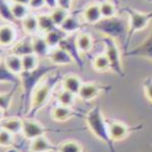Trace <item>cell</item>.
I'll use <instances>...</instances> for the list:
<instances>
[{
    "instance_id": "6da1fadb",
    "label": "cell",
    "mask_w": 152,
    "mask_h": 152,
    "mask_svg": "<svg viewBox=\"0 0 152 152\" xmlns=\"http://www.w3.org/2000/svg\"><path fill=\"white\" fill-rule=\"evenodd\" d=\"M57 71V66L54 64H40L39 67L31 72L24 71L20 75V87H22V99H20V111L26 116L30 110L32 97L35 90L44 78L51 72Z\"/></svg>"
},
{
    "instance_id": "7a4b0ae2",
    "label": "cell",
    "mask_w": 152,
    "mask_h": 152,
    "mask_svg": "<svg viewBox=\"0 0 152 152\" xmlns=\"http://www.w3.org/2000/svg\"><path fill=\"white\" fill-rule=\"evenodd\" d=\"M62 79H64V76L59 71L51 72L46 78H44V80L39 84L33 94L31 107L26 118H35L37 113L42 110L50 101L56 86L58 85L59 82L62 81Z\"/></svg>"
},
{
    "instance_id": "3957f363",
    "label": "cell",
    "mask_w": 152,
    "mask_h": 152,
    "mask_svg": "<svg viewBox=\"0 0 152 152\" xmlns=\"http://www.w3.org/2000/svg\"><path fill=\"white\" fill-rule=\"evenodd\" d=\"M85 121L87 127L93 135L107 145L109 152H115L113 146V140L111 139L108 130L107 120L103 115L101 105L99 103L89 110L85 115Z\"/></svg>"
},
{
    "instance_id": "277c9868",
    "label": "cell",
    "mask_w": 152,
    "mask_h": 152,
    "mask_svg": "<svg viewBox=\"0 0 152 152\" xmlns=\"http://www.w3.org/2000/svg\"><path fill=\"white\" fill-rule=\"evenodd\" d=\"M95 31L103 35L104 37H110L113 39H124V43L129 33V18L121 16L103 18L93 25Z\"/></svg>"
},
{
    "instance_id": "5b68a950",
    "label": "cell",
    "mask_w": 152,
    "mask_h": 152,
    "mask_svg": "<svg viewBox=\"0 0 152 152\" xmlns=\"http://www.w3.org/2000/svg\"><path fill=\"white\" fill-rule=\"evenodd\" d=\"M124 11L127 13L129 18V33L125 43H124L125 51H127L128 45L130 43L131 39L133 38V36L137 32H140L145 29L152 20V12H141V11H138L136 9L131 7H125Z\"/></svg>"
},
{
    "instance_id": "8992f818",
    "label": "cell",
    "mask_w": 152,
    "mask_h": 152,
    "mask_svg": "<svg viewBox=\"0 0 152 152\" xmlns=\"http://www.w3.org/2000/svg\"><path fill=\"white\" fill-rule=\"evenodd\" d=\"M100 41L103 43L104 46V54L107 56L109 62H110V71L120 78H125V72H124L123 64H121V54L118 48L115 39L110 37H102Z\"/></svg>"
},
{
    "instance_id": "52a82bcc",
    "label": "cell",
    "mask_w": 152,
    "mask_h": 152,
    "mask_svg": "<svg viewBox=\"0 0 152 152\" xmlns=\"http://www.w3.org/2000/svg\"><path fill=\"white\" fill-rule=\"evenodd\" d=\"M66 130H58V129H51L43 126L41 123L37 121L35 118H23V133L22 135L25 139L32 141V140L39 138L41 136H45L47 133H60L65 132Z\"/></svg>"
},
{
    "instance_id": "ba28073f",
    "label": "cell",
    "mask_w": 152,
    "mask_h": 152,
    "mask_svg": "<svg viewBox=\"0 0 152 152\" xmlns=\"http://www.w3.org/2000/svg\"><path fill=\"white\" fill-rule=\"evenodd\" d=\"M107 124H108L109 134H110V137L113 140V142L121 141V140L126 139L132 132H136V131H140L143 129L142 125L137 126V127H130L123 121L114 120H107Z\"/></svg>"
},
{
    "instance_id": "9c48e42d",
    "label": "cell",
    "mask_w": 152,
    "mask_h": 152,
    "mask_svg": "<svg viewBox=\"0 0 152 152\" xmlns=\"http://www.w3.org/2000/svg\"><path fill=\"white\" fill-rule=\"evenodd\" d=\"M110 89L111 87H109V86L99 85L98 83H94V82H88V83H83L78 96L80 97L81 100L88 102L95 99L100 94V92H102V91L108 92Z\"/></svg>"
},
{
    "instance_id": "30bf717a",
    "label": "cell",
    "mask_w": 152,
    "mask_h": 152,
    "mask_svg": "<svg viewBox=\"0 0 152 152\" xmlns=\"http://www.w3.org/2000/svg\"><path fill=\"white\" fill-rule=\"evenodd\" d=\"M77 35L78 34L67 35L64 40H62L61 43H60L59 47L66 50L67 52L71 54L72 57L74 58L75 64L80 67L81 71H84V61H83V59H82L81 52H80V50H79L78 46H77V42H76Z\"/></svg>"
},
{
    "instance_id": "8fae6325",
    "label": "cell",
    "mask_w": 152,
    "mask_h": 152,
    "mask_svg": "<svg viewBox=\"0 0 152 152\" xmlns=\"http://www.w3.org/2000/svg\"><path fill=\"white\" fill-rule=\"evenodd\" d=\"M126 57H142L152 60V31L145 40L137 47L125 51Z\"/></svg>"
},
{
    "instance_id": "7c38bea8",
    "label": "cell",
    "mask_w": 152,
    "mask_h": 152,
    "mask_svg": "<svg viewBox=\"0 0 152 152\" xmlns=\"http://www.w3.org/2000/svg\"><path fill=\"white\" fill-rule=\"evenodd\" d=\"M48 59L51 62V64H54L56 66H59V65H69L72 64H75V60L71 56V54L61 47H56L51 49L50 53L48 55Z\"/></svg>"
},
{
    "instance_id": "4fadbf2b",
    "label": "cell",
    "mask_w": 152,
    "mask_h": 152,
    "mask_svg": "<svg viewBox=\"0 0 152 152\" xmlns=\"http://www.w3.org/2000/svg\"><path fill=\"white\" fill-rule=\"evenodd\" d=\"M81 114L78 111H76L75 109H72V107L69 106H64V105L57 104L56 106L52 107L50 111V116L53 121H66L71 118H75V116H80Z\"/></svg>"
},
{
    "instance_id": "5bb4252c",
    "label": "cell",
    "mask_w": 152,
    "mask_h": 152,
    "mask_svg": "<svg viewBox=\"0 0 152 152\" xmlns=\"http://www.w3.org/2000/svg\"><path fill=\"white\" fill-rule=\"evenodd\" d=\"M58 145H54L45 136L30 141V151L31 152H57Z\"/></svg>"
},
{
    "instance_id": "9a60e30c",
    "label": "cell",
    "mask_w": 152,
    "mask_h": 152,
    "mask_svg": "<svg viewBox=\"0 0 152 152\" xmlns=\"http://www.w3.org/2000/svg\"><path fill=\"white\" fill-rule=\"evenodd\" d=\"M16 39V30L12 24H5L0 29V44L2 47H8L15 44Z\"/></svg>"
},
{
    "instance_id": "2e32d148",
    "label": "cell",
    "mask_w": 152,
    "mask_h": 152,
    "mask_svg": "<svg viewBox=\"0 0 152 152\" xmlns=\"http://www.w3.org/2000/svg\"><path fill=\"white\" fill-rule=\"evenodd\" d=\"M32 43L35 54L38 55L40 58L48 57L51 48L48 45L45 37L41 36V35H34L32 36Z\"/></svg>"
},
{
    "instance_id": "e0dca14e",
    "label": "cell",
    "mask_w": 152,
    "mask_h": 152,
    "mask_svg": "<svg viewBox=\"0 0 152 152\" xmlns=\"http://www.w3.org/2000/svg\"><path fill=\"white\" fill-rule=\"evenodd\" d=\"M11 53L20 56V57L28 54H31V53H34L32 37L27 36L13 44L12 47H11Z\"/></svg>"
},
{
    "instance_id": "ac0fdd59",
    "label": "cell",
    "mask_w": 152,
    "mask_h": 152,
    "mask_svg": "<svg viewBox=\"0 0 152 152\" xmlns=\"http://www.w3.org/2000/svg\"><path fill=\"white\" fill-rule=\"evenodd\" d=\"M83 28L82 23L78 15H69L64 24L60 26V29L64 31L66 35H72V34H79Z\"/></svg>"
},
{
    "instance_id": "d6986e66",
    "label": "cell",
    "mask_w": 152,
    "mask_h": 152,
    "mask_svg": "<svg viewBox=\"0 0 152 152\" xmlns=\"http://www.w3.org/2000/svg\"><path fill=\"white\" fill-rule=\"evenodd\" d=\"M0 126L1 129L12 133L15 136L23 133V118H2Z\"/></svg>"
},
{
    "instance_id": "ffe728a7",
    "label": "cell",
    "mask_w": 152,
    "mask_h": 152,
    "mask_svg": "<svg viewBox=\"0 0 152 152\" xmlns=\"http://www.w3.org/2000/svg\"><path fill=\"white\" fill-rule=\"evenodd\" d=\"M83 18L86 23L90 25H95L102 18L100 5L97 3H93L88 5L83 10Z\"/></svg>"
},
{
    "instance_id": "44dd1931",
    "label": "cell",
    "mask_w": 152,
    "mask_h": 152,
    "mask_svg": "<svg viewBox=\"0 0 152 152\" xmlns=\"http://www.w3.org/2000/svg\"><path fill=\"white\" fill-rule=\"evenodd\" d=\"M61 85L62 89L69 91V92L74 93V94H76L78 96L80 89L82 85H83V82L76 75H67V76L64 77V79L61 81Z\"/></svg>"
},
{
    "instance_id": "7402d4cb",
    "label": "cell",
    "mask_w": 152,
    "mask_h": 152,
    "mask_svg": "<svg viewBox=\"0 0 152 152\" xmlns=\"http://www.w3.org/2000/svg\"><path fill=\"white\" fill-rule=\"evenodd\" d=\"M2 61L6 65L8 69H10L12 72L16 75H20L24 72V67H23V58L20 56L10 53V54L6 55L4 58H2Z\"/></svg>"
},
{
    "instance_id": "603a6c76",
    "label": "cell",
    "mask_w": 152,
    "mask_h": 152,
    "mask_svg": "<svg viewBox=\"0 0 152 152\" xmlns=\"http://www.w3.org/2000/svg\"><path fill=\"white\" fill-rule=\"evenodd\" d=\"M0 81H1V84H11V85L15 86V87L20 86V75H16L11 72L10 69H8L2 60L1 66H0Z\"/></svg>"
},
{
    "instance_id": "cb8c5ba5",
    "label": "cell",
    "mask_w": 152,
    "mask_h": 152,
    "mask_svg": "<svg viewBox=\"0 0 152 152\" xmlns=\"http://www.w3.org/2000/svg\"><path fill=\"white\" fill-rule=\"evenodd\" d=\"M66 36L67 35L60 28H55V29L51 30V31H49L44 35V37H45L46 41H47L48 45L50 46L51 49L59 47L60 43Z\"/></svg>"
},
{
    "instance_id": "d4e9b609",
    "label": "cell",
    "mask_w": 152,
    "mask_h": 152,
    "mask_svg": "<svg viewBox=\"0 0 152 152\" xmlns=\"http://www.w3.org/2000/svg\"><path fill=\"white\" fill-rule=\"evenodd\" d=\"M76 42L81 53H89L94 45L92 36L88 33H79L77 35Z\"/></svg>"
},
{
    "instance_id": "484cf974",
    "label": "cell",
    "mask_w": 152,
    "mask_h": 152,
    "mask_svg": "<svg viewBox=\"0 0 152 152\" xmlns=\"http://www.w3.org/2000/svg\"><path fill=\"white\" fill-rule=\"evenodd\" d=\"M22 27L24 32L29 35V36L37 35V32L39 31L38 16L30 13L27 18L22 20Z\"/></svg>"
},
{
    "instance_id": "4316f807",
    "label": "cell",
    "mask_w": 152,
    "mask_h": 152,
    "mask_svg": "<svg viewBox=\"0 0 152 152\" xmlns=\"http://www.w3.org/2000/svg\"><path fill=\"white\" fill-rule=\"evenodd\" d=\"M92 66L96 72H103L110 69V62H109L107 56L104 53H102V54H98L93 58Z\"/></svg>"
},
{
    "instance_id": "83f0119b",
    "label": "cell",
    "mask_w": 152,
    "mask_h": 152,
    "mask_svg": "<svg viewBox=\"0 0 152 152\" xmlns=\"http://www.w3.org/2000/svg\"><path fill=\"white\" fill-rule=\"evenodd\" d=\"M76 96L77 95L74 94V93L62 89V90H60L59 92L56 94V101L60 105L72 107V105H74L75 101H76Z\"/></svg>"
},
{
    "instance_id": "f1b7e54d",
    "label": "cell",
    "mask_w": 152,
    "mask_h": 152,
    "mask_svg": "<svg viewBox=\"0 0 152 152\" xmlns=\"http://www.w3.org/2000/svg\"><path fill=\"white\" fill-rule=\"evenodd\" d=\"M38 16V22H39V31L46 34L51 30L57 28L54 24V22L51 18L50 13L49 15H46V13H43V15H39Z\"/></svg>"
},
{
    "instance_id": "f546056e",
    "label": "cell",
    "mask_w": 152,
    "mask_h": 152,
    "mask_svg": "<svg viewBox=\"0 0 152 152\" xmlns=\"http://www.w3.org/2000/svg\"><path fill=\"white\" fill-rule=\"evenodd\" d=\"M0 15L3 20H5L8 24H13L15 23V18L13 16L12 9H11V4L7 0H1L0 2Z\"/></svg>"
},
{
    "instance_id": "4dcf8cb0",
    "label": "cell",
    "mask_w": 152,
    "mask_h": 152,
    "mask_svg": "<svg viewBox=\"0 0 152 152\" xmlns=\"http://www.w3.org/2000/svg\"><path fill=\"white\" fill-rule=\"evenodd\" d=\"M15 86H12L10 90L8 92L1 93V96H0V106H1V113L3 114L4 112H6L9 109L11 105V102H12L13 96H15V93L16 91Z\"/></svg>"
},
{
    "instance_id": "1f68e13d",
    "label": "cell",
    "mask_w": 152,
    "mask_h": 152,
    "mask_svg": "<svg viewBox=\"0 0 152 152\" xmlns=\"http://www.w3.org/2000/svg\"><path fill=\"white\" fill-rule=\"evenodd\" d=\"M22 58H23V67H24V71L26 72L34 71V69H36L40 65V61H39V58L40 57L35 54V53L25 55Z\"/></svg>"
},
{
    "instance_id": "d6a6232c",
    "label": "cell",
    "mask_w": 152,
    "mask_h": 152,
    "mask_svg": "<svg viewBox=\"0 0 152 152\" xmlns=\"http://www.w3.org/2000/svg\"><path fill=\"white\" fill-rule=\"evenodd\" d=\"M11 9H12V13L15 20H23L24 18H26L30 15V9L31 8L28 5H25V4L12 2V3H11Z\"/></svg>"
},
{
    "instance_id": "836d02e7",
    "label": "cell",
    "mask_w": 152,
    "mask_h": 152,
    "mask_svg": "<svg viewBox=\"0 0 152 152\" xmlns=\"http://www.w3.org/2000/svg\"><path fill=\"white\" fill-rule=\"evenodd\" d=\"M69 10L61 7H56L52 9L50 12L51 18H52V20L54 22V24L57 28H60V26L64 24L65 18L69 16Z\"/></svg>"
},
{
    "instance_id": "e575fe53",
    "label": "cell",
    "mask_w": 152,
    "mask_h": 152,
    "mask_svg": "<svg viewBox=\"0 0 152 152\" xmlns=\"http://www.w3.org/2000/svg\"><path fill=\"white\" fill-rule=\"evenodd\" d=\"M57 152H83V147L77 141H64L58 145Z\"/></svg>"
},
{
    "instance_id": "d590c367",
    "label": "cell",
    "mask_w": 152,
    "mask_h": 152,
    "mask_svg": "<svg viewBox=\"0 0 152 152\" xmlns=\"http://www.w3.org/2000/svg\"><path fill=\"white\" fill-rule=\"evenodd\" d=\"M99 5H100V10H101L102 18H112V16L116 15V7L113 2H111L110 0H104Z\"/></svg>"
},
{
    "instance_id": "8d00e7d4",
    "label": "cell",
    "mask_w": 152,
    "mask_h": 152,
    "mask_svg": "<svg viewBox=\"0 0 152 152\" xmlns=\"http://www.w3.org/2000/svg\"><path fill=\"white\" fill-rule=\"evenodd\" d=\"M15 136L12 133L1 129L0 131V144L2 148H11L15 145Z\"/></svg>"
},
{
    "instance_id": "74e56055",
    "label": "cell",
    "mask_w": 152,
    "mask_h": 152,
    "mask_svg": "<svg viewBox=\"0 0 152 152\" xmlns=\"http://www.w3.org/2000/svg\"><path fill=\"white\" fill-rule=\"evenodd\" d=\"M142 87H143L145 97H146L147 100L152 104V78L151 77H147L146 79H144Z\"/></svg>"
},
{
    "instance_id": "f35d334b",
    "label": "cell",
    "mask_w": 152,
    "mask_h": 152,
    "mask_svg": "<svg viewBox=\"0 0 152 152\" xmlns=\"http://www.w3.org/2000/svg\"><path fill=\"white\" fill-rule=\"evenodd\" d=\"M45 5H46L45 0H31L29 4V7L33 9V10H38V9H41Z\"/></svg>"
},
{
    "instance_id": "ab89813d",
    "label": "cell",
    "mask_w": 152,
    "mask_h": 152,
    "mask_svg": "<svg viewBox=\"0 0 152 152\" xmlns=\"http://www.w3.org/2000/svg\"><path fill=\"white\" fill-rule=\"evenodd\" d=\"M57 2H58V7L64 8L69 11L72 6L74 0H57Z\"/></svg>"
},
{
    "instance_id": "60d3db41",
    "label": "cell",
    "mask_w": 152,
    "mask_h": 152,
    "mask_svg": "<svg viewBox=\"0 0 152 152\" xmlns=\"http://www.w3.org/2000/svg\"><path fill=\"white\" fill-rule=\"evenodd\" d=\"M45 3H46V6H47L48 8H50L51 10L56 7H58L57 0H45Z\"/></svg>"
},
{
    "instance_id": "b9f144b4",
    "label": "cell",
    "mask_w": 152,
    "mask_h": 152,
    "mask_svg": "<svg viewBox=\"0 0 152 152\" xmlns=\"http://www.w3.org/2000/svg\"><path fill=\"white\" fill-rule=\"evenodd\" d=\"M12 1H13V2H16V3L25 4V5H28V6H29L30 1H31V0H12Z\"/></svg>"
},
{
    "instance_id": "7bdbcfd3",
    "label": "cell",
    "mask_w": 152,
    "mask_h": 152,
    "mask_svg": "<svg viewBox=\"0 0 152 152\" xmlns=\"http://www.w3.org/2000/svg\"><path fill=\"white\" fill-rule=\"evenodd\" d=\"M7 152H20V150H18V149H15V148H12V147H11L10 149L8 148Z\"/></svg>"
},
{
    "instance_id": "ee69618b",
    "label": "cell",
    "mask_w": 152,
    "mask_h": 152,
    "mask_svg": "<svg viewBox=\"0 0 152 152\" xmlns=\"http://www.w3.org/2000/svg\"><path fill=\"white\" fill-rule=\"evenodd\" d=\"M82 1H84V2H87V1H90V0H82Z\"/></svg>"
},
{
    "instance_id": "f6af8a7d",
    "label": "cell",
    "mask_w": 152,
    "mask_h": 152,
    "mask_svg": "<svg viewBox=\"0 0 152 152\" xmlns=\"http://www.w3.org/2000/svg\"><path fill=\"white\" fill-rule=\"evenodd\" d=\"M83 152H84V151H83Z\"/></svg>"
}]
</instances>
